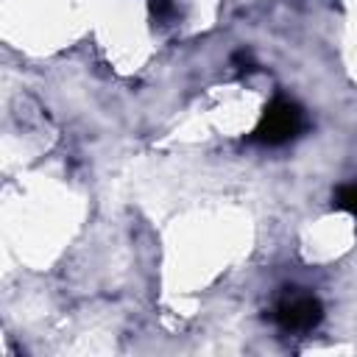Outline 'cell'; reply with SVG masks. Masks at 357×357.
Here are the masks:
<instances>
[{"label":"cell","mask_w":357,"mask_h":357,"mask_svg":"<svg viewBox=\"0 0 357 357\" xmlns=\"http://www.w3.org/2000/svg\"><path fill=\"white\" fill-rule=\"evenodd\" d=\"M148 8H151V17L162 25H170L178 14V6L176 0H148Z\"/></svg>","instance_id":"obj_4"},{"label":"cell","mask_w":357,"mask_h":357,"mask_svg":"<svg viewBox=\"0 0 357 357\" xmlns=\"http://www.w3.org/2000/svg\"><path fill=\"white\" fill-rule=\"evenodd\" d=\"M332 206L340 212H349L357 220V178L354 181H343L332 190Z\"/></svg>","instance_id":"obj_3"},{"label":"cell","mask_w":357,"mask_h":357,"mask_svg":"<svg viewBox=\"0 0 357 357\" xmlns=\"http://www.w3.org/2000/svg\"><path fill=\"white\" fill-rule=\"evenodd\" d=\"M231 61H234V67H237L240 73H248V70H254V67H257V64H254V59H251V53H245V50H237Z\"/></svg>","instance_id":"obj_5"},{"label":"cell","mask_w":357,"mask_h":357,"mask_svg":"<svg viewBox=\"0 0 357 357\" xmlns=\"http://www.w3.org/2000/svg\"><path fill=\"white\" fill-rule=\"evenodd\" d=\"M273 321L279 324L282 332L307 335L324 321V304L318 296L301 287H284L273 304Z\"/></svg>","instance_id":"obj_2"},{"label":"cell","mask_w":357,"mask_h":357,"mask_svg":"<svg viewBox=\"0 0 357 357\" xmlns=\"http://www.w3.org/2000/svg\"><path fill=\"white\" fill-rule=\"evenodd\" d=\"M304 131H307L304 109L296 100H290L284 95H276L262 109V117H259L257 128L251 131L248 142L262 145V148H282V145H290L293 139H298Z\"/></svg>","instance_id":"obj_1"}]
</instances>
